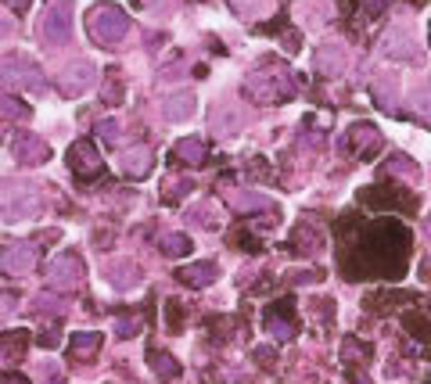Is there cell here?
<instances>
[{
  "label": "cell",
  "instance_id": "obj_8",
  "mask_svg": "<svg viewBox=\"0 0 431 384\" xmlns=\"http://www.w3.org/2000/svg\"><path fill=\"white\" fill-rule=\"evenodd\" d=\"M177 154L187 158V162H198V158H201V144H198V140H187V144L177 147Z\"/></svg>",
  "mask_w": 431,
  "mask_h": 384
},
{
  "label": "cell",
  "instance_id": "obj_6",
  "mask_svg": "<svg viewBox=\"0 0 431 384\" xmlns=\"http://www.w3.org/2000/svg\"><path fill=\"white\" fill-rule=\"evenodd\" d=\"M97 345H101V338H97V334H76V338H72V349H76L79 356H90Z\"/></svg>",
  "mask_w": 431,
  "mask_h": 384
},
{
  "label": "cell",
  "instance_id": "obj_2",
  "mask_svg": "<svg viewBox=\"0 0 431 384\" xmlns=\"http://www.w3.org/2000/svg\"><path fill=\"white\" fill-rule=\"evenodd\" d=\"M54 284H62V288H76L79 284V262L76 259H58L54 262Z\"/></svg>",
  "mask_w": 431,
  "mask_h": 384
},
{
  "label": "cell",
  "instance_id": "obj_3",
  "mask_svg": "<svg viewBox=\"0 0 431 384\" xmlns=\"http://www.w3.org/2000/svg\"><path fill=\"white\" fill-rule=\"evenodd\" d=\"M184 281H187V284H194V288H205L208 281H216V266H208V262L191 266V269H184Z\"/></svg>",
  "mask_w": 431,
  "mask_h": 384
},
{
  "label": "cell",
  "instance_id": "obj_1",
  "mask_svg": "<svg viewBox=\"0 0 431 384\" xmlns=\"http://www.w3.org/2000/svg\"><path fill=\"white\" fill-rule=\"evenodd\" d=\"M90 29H94V36H101V40H116V36L126 29V18H123L116 8H101V11H94Z\"/></svg>",
  "mask_w": 431,
  "mask_h": 384
},
{
  "label": "cell",
  "instance_id": "obj_4",
  "mask_svg": "<svg viewBox=\"0 0 431 384\" xmlns=\"http://www.w3.org/2000/svg\"><path fill=\"white\" fill-rule=\"evenodd\" d=\"M29 262H33V252L29 248H8L4 252V266L15 273V269H29Z\"/></svg>",
  "mask_w": 431,
  "mask_h": 384
},
{
  "label": "cell",
  "instance_id": "obj_9",
  "mask_svg": "<svg viewBox=\"0 0 431 384\" xmlns=\"http://www.w3.org/2000/svg\"><path fill=\"white\" fill-rule=\"evenodd\" d=\"M162 248H166L169 255H180V252H187L191 244H187L184 237H177V234H173V237H166V244H162Z\"/></svg>",
  "mask_w": 431,
  "mask_h": 384
},
{
  "label": "cell",
  "instance_id": "obj_5",
  "mask_svg": "<svg viewBox=\"0 0 431 384\" xmlns=\"http://www.w3.org/2000/svg\"><path fill=\"white\" fill-rule=\"evenodd\" d=\"M22 352H26V338H18V341L4 345V352H0V363L11 366V363H18V359H22Z\"/></svg>",
  "mask_w": 431,
  "mask_h": 384
},
{
  "label": "cell",
  "instance_id": "obj_10",
  "mask_svg": "<svg viewBox=\"0 0 431 384\" xmlns=\"http://www.w3.org/2000/svg\"><path fill=\"white\" fill-rule=\"evenodd\" d=\"M116 331H119L123 338H130V334H137V320H119V323H116Z\"/></svg>",
  "mask_w": 431,
  "mask_h": 384
},
{
  "label": "cell",
  "instance_id": "obj_12",
  "mask_svg": "<svg viewBox=\"0 0 431 384\" xmlns=\"http://www.w3.org/2000/svg\"><path fill=\"white\" fill-rule=\"evenodd\" d=\"M427 384H431V377H427Z\"/></svg>",
  "mask_w": 431,
  "mask_h": 384
},
{
  "label": "cell",
  "instance_id": "obj_7",
  "mask_svg": "<svg viewBox=\"0 0 431 384\" xmlns=\"http://www.w3.org/2000/svg\"><path fill=\"white\" fill-rule=\"evenodd\" d=\"M155 373H158V377H173V373H177V363H173L169 356H155Z\"/></svg>",
  "mask_w": 431,
  "mask_h": 384
},
{
  "label": "cell",
  "instance_id": "obj_11",
  "mask_svg": "<svg viewBox=\"0 0 431 384\" xmlns=\"http://www.w3.org/2000/svg\"><path fill=\"white\" fill-rule=\"evenodd\" d=\"M0 384H26V377H18V373L11 377V373H8V377H4V380H0Z\"/></svg>",
  "mask_w": 431,
  "mask_h": 384
}]
</instances>
